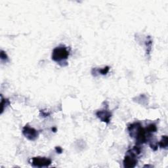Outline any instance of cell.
Listing matches in <instances>:
<instances>
[{
  "label": "cell",
  "mask_w": 168,
  "mask_h": 168,
  "mask_svg": "<svg viewBox=\"0 0 168 168\" xmlns=\"http://www.w3.org/2000/svg\"><path fill=\"white\" fill-rule=\"evenodd\" d=\"M70 56V50L65 45H61L55 47L52 52V60L57 63L61 66L68 65L67 59Z\"/></svg>",
  "instance_id": "cell-1"
},
{
  "label": "cell",
  "mask_w": 168,
  "mask_h": 168,
  "mask_svg": "<svg viewBox=\"0 0 168 168\" xmlns=\"http://www.w3.org/2000/svg\"><path fill=\"white\" fill-rule=\"evenodd\" d=\"M30 163L32 167H49L52 163L50 158L46 157H33L30 160Z\"/></svg>",
  "instance_id": "cell-2"
},
{
  "label": "cell",
  "mask_w": 168,
  "mask_h": 168,
  "mask_svg": "<svg viewBox=\"0 0 168 168\" xmlns=\"http://www.w3.org/2000/svg\"><path fill=\"white\" fill-rule=\"evenodd\" d=\"M137 156H136L135 154L131 152L130 149L127 152V154L125 155L123 159V167L125 168L135 167L138 163V160L137 159Z\"/></svg>",
  "instance_id": "cell-3"
},
{
  "label": "cell",
  "mask_w": 168,
  "mask_h": 168,
  "mask_svg": "<svg viewBox=\"0 0 168 168\" xmlns=\"http://www.w3.org/2000/svg\"><path fill=\"white\" fill-rule=\"evenodd\" d=\"M22 134L29 141H36L39 137V131L27 124L22 129Z\"/></svg>",
  "instance_id": "cell-4"
},
{
  "label": "cell",
  "mask_w": 168,
  "mask_h": 168,
  "mask_svg": "<svg viewBox=\"0 0 168 168\" xmlns=\"http://www.w3.org/2000/svg\"><path fill=\"white\" fill-rule=\"evenodd\" d=\"M96 116L102 122L109 123L110 122L111 118L112 116V114L109 110L105 109L98 110L96 112Z\"/></svg>",
  "instance_id": "cell-5"
},
{
  "label": "cell",
  "mask_w": 168,
  "mask_h": 168,
  "mask_svg": "<svg viewBox=\"0 0 168 168\" xmlns=\"http://www.w3.org/2000/svg\"><path fill=\"white\" fill-rule=\"evenodd\" d=\"M141 126L142 125L140 122H135L130 124V125H128V130L131 137L132 138L135 137L137 133L139 130L140 129Z\"/></svg>",
  "instance_id": "cell-6"
},
{
  "label": "cell",
  "mask_w": 168,
  "mask_h": 168,
  "mask_svg": "<svg viewBox=\"0 0 168 168\" xmlns=\"http://www.w3.org/2000/svg\"><path fill=\"white\" fill-rule=\"evenodd\" d=\"M110 70V67L108 66H107L104 67V68H93L92 69V71H91V74L93 76L96 77L98 76V74H100V75H102V76H105V75H107L108 72Z\"/></svg>",
  "instance_id": "cell-7"
},
{
  "label": "cell",
  "mask_w": 168,
  "mask_h": 168,
  "mask_svg": "<svg viewBox=\"0 0 168 168\" xmlns=\"http://www.w3.org/2000/svg\"><path fill=\"white\" fill-rule=\"evenodd\" d=\"M158 145L161 148L167 149L168 146V138L167 135H164L162 137L161 140L158 143Z\"/></svg>",
  "instance_id": "cell-8"
},
{
  "label": "cell",
  "mask_w": 168,
  "mask_h": 168,
  "mask_svg": "<svg viewBox=\"0 0 168 168\" xmlns=\"http://www.w3.org/2000/svg\"><path fill=\"white\" fill-rule=\"evenodd\" d=\"M146 131H147V133H148L149 134H152L154 133H156L157 131V126L155 123H151L147 126L145 128Z\"/></svg>",
  "instance_id": "cell-9"
},
{
  "label": "cell",
  "mask_w": 168,
  "mask_h": 168,
  "mask_svg": "<svg viewBox=\"0 0 168 168\" xmlns=\"http://www.w3.org/2000/svg\"><path fill=\"white\" fill-rule=\"evenodd\" d=\"M9 105H10L9 100L7 99H3V97H2V95H1V114L3 113L5 108H6L7 107H8Z\"/></svg>",
  "instance_id": "cell-10"
},
{
  "label": "cell",
  "mask_w": 168,
  "mask_h": 168,
  "mask_svg": "<svg viewBox=\"0 0 168 168\" xmlns=\"http://www.w3.org/2000/svg\"><path fill=\"white\" fill-rule=\"evenodd\" d=\"M152 40L151 36H148V38H146V40L145 41V45L147 48L146 52L148 53H150L152 49Z\"/></svg>",
  "instance_id": "cell-11"
},
{
  "label": "cell",
  "mask_w": 168,
  "mask_h": 168,
  "mask_svg": "<svg viewBox=\"0 0 168 168\" xmlns=\"http://www.w3.org/2000/svg\"><path fill=\"white\" fill-rule=\"evenodd\" d=\"M0 58H1V61L6 62L8 61V56L6 54V52H4L3 51H1V53H0Z\"/></svg>",
  "instance_id": "cell-12"
},
{
  "label": "cell",
  "mask_w": 168,
  "mask_h": 168,
  "mask_svg": "<svg viewBox=\"0 0 168 168\" xmlns=\"http://www.w3.org/2000/svg\"><path fill=\"white\" fill-rule=\"evenodd\" d=\"M40 116L43 118H46L50 116V113L48 112L47 111H45L44 110H40Z\"/></svg>",
  "instance_id": "cell-13"
},
{
  "label": "cell",
  "mask_w": 168,
  "mask_h": 168,
  "mask_svg": "<svg viewBox=\"0 0 168 168\" xmlns=\"http://www.w3.org/2000/svg\"><path fill=\"white\" fill-rule=\"evenodd\" d=\"M55 151H56V153L61 154L62 152H63V148H61V146H56V147H55Z\"/></svg>",
  "instance_id": "cell-14"
},
{
  "label": "cell",
  "mask_w": 168,
  "mask_h": 168,
  "mask_svg": "<svg viewBox=\"0 0 168 168\" xmlns=\"http://www.w3.org/2000/svg\"><path fill=\"white\" fill-rule=\"evenodd\" d=\"M51 130H52V131H53L54 133H55L56 132V131H57V129H56V128L55 127H53L52 128V129H51Z\"/></svg>",
  "instance_id": "cell-15"
}]
</instances>
